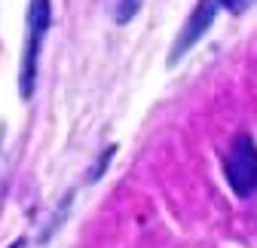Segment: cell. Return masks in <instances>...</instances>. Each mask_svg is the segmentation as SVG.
I'll return each mask as SVG.
<instances>
[{"label": "cell", "mask_w": 257, "mask_h": 248, "mask_svg": "<svg viewBox=\"0 0 257 248\" xmlns=\"http://www.w3.org/2000/svg\"><path fill=\"white\" fill-rule=\"evenodd\" d=\"M223 175L236 196H251L257 190V144L251 135H239L233 141V150L223 160Z\"/></svg>", "instance_id": "obj_1"}, {"label": "cell", "mask_w": 257, "mask_h": 248, "mask_svg": "<svg viewBox=\"0 0 257 248\" xmlns=\"http://www.w3.org/2000/svg\"><path fill=\"white\" fill-rule=\"evenodd\" d=\"M10 248H25V239H16V242H13Z\"/></svg>", "instance_id": "obj_6"}, {"label": "cell", "mask_w": 257, "mask_h": 248, "mask_svg": "<svg viewBox=\"0 0 257 248\" xmlns=\"http://www.w3.org/2000/svg\"><path fill=\"white\" fill-rule=\"evenodd\" d=\"M49 31V0H31V13H28V49L22 61V95L31 98L34 92V77H37V58L40 46Z\"/></svg>", "instance_id": "obj_2"}, {"label": "cell", "mask_w": 257, "mask_h": 248, "mask_svg": "<svg viewBox=\"0 0 257 248\" xmlns=\"http://www.w3.org/2000/svg\"><path fill=\"white\" fill-rule=\"evenodd\" d=\"M214 16H217V0H199V4H196V10H193V16L187 19V25L181 28L178 43H175V49H172V55H169V65L181 61V58H184V55H187L193 46L199 43V37H202L205 31L211 28Z\"/></svg>", "instance_id": "obj_3"}, {"label": "cell", "mask_w": 257, "mask_h": 248, "mask_svg": "<svg viewBox=\"0 0 257 248\" xmlns=\"http://www.w3.org/2000/svg\"><path fill=\"white\" fill-rule=\"evenodd\" d=\"M141 4H144V0H107V10H110L116 25H125V22H132L138 16Z\"/></svg>", "instance_id": "obj_4"}, {"label": "cell", "mask_w": 257, "mask_h": 248, "mask_svg": "<svg viewBox=\"0 0 257 248\" xmlns=\"http://www.w3.org/2000/svg\"><path fill=\"white\" fill-rule=\"evenodd\" d=\"M217 4H220V7H227L230 13H236V16H239V13H245V10L254 4V0H217Z\"/></svg>", "instance_id": "obj_5"}]
</instances>
